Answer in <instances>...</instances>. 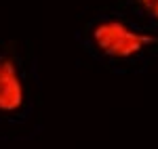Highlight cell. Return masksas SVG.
<instances>
[{
  "label": "cell",
  "mask_w": 158,
  "mask_h": 149,
  "mask_svg": "<svg viewBox=\"0 0 158 149\" xmlns=\"http://www.w3.org/2000/svg\"><path fill=\"white\" fill-rule=\"evenodd\" d=\"M93 42L110 59H131L143 53L148 46L158 44V36L133 29L120 19H106L93 27Z\"/></svg>",
  "instance_id": "1"
},
{
  "label": "cell",
  "mask_w": 158,
  "mask_h": 149,
  "mask_svg": "<svg viewBox=\"0 0 158 149\" xmlns=\"http://www.w3.org/2000/svg\"><path fill=\"white\" fill-rule=\"evenodd\" d=\"M133 2L146 13L148 17H152L158 23V0H133Z\"/></svg>",
  "instance_id": "3"
},
{
  "label": "cell",
  "mask_w": 158,
  "mask_h": 149,
  "mask_svg": "<svg viewBox=\"0 0 158 149\" xmlns=\"http://www.w3.org/2000/svg\"><path fill=\"white\" fill-rule=\"evenodd\" d=\"M25 103V86L11 55H0V113H15Z\"/></svg>",
  "instance_id": "2"
}]
</instances>
